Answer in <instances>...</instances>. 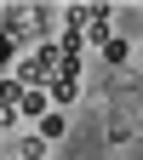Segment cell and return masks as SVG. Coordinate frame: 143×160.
I'll use <instances>...</instances> for the list:
<instances>
[{"mask_svg":"<svg viewBox=\"0 0 143 160\" xmlns=\"http://www.w3.org/2000/svg\"><path fill=\"white\" fill-rule=\"evenodd\" d=\"M29 34H34V17H29V6H6V12H0V40L23 46Z\"/></svg>","mask_w":143,"mask_h":160,"instance_id":"obj_1","label":"cell"},{"mask_svg":"<svg viewBox=\"0 0 143 160\" xmlns=\"http://www.w3.org/2000/svg\"><path fill=\"white\" fill-rule=\"evenodd\" d=\"M23 80H17V74H0V114H17V109H23Z\"/></svg>","mask_w":143,"mask_h":160,"instance_id":"obj_2","label":"cell"},{"mask_svg":"<svg viewBox=\"0 0 143 160\" xmlns=\"http://www.w3.org/2000/svg\"><path fill=\"white\" fill-rule=\"evenodd\" d=\"M74 97H80V80H63V74H57L52 86H46V103H52V109H69Z\"/></svg>","mask_w":143,"mask_h":160,"instance_id":"obj_3","label":"cell"},{"mask_svg":"<svg viewBox=\"0 0 143 160\" xmlns=\"http://www.w3.org/2000/svg\"><path fill=\"white\" fill-rule=\"evenodd\" d=\"M34 137H40V143H57V137H63V114H57V109L40 114V120H34Z\"/></svg>","mask_w":143,"mask_h":160,"instance_id":"obj_4","label":"cell"},{"mask_svg":"<svg viewBox=\"0 0 143 160\" xmlns=\"http://www.w3.org/2000/svg\"><path fill=\"white\" fill-rule=\"evenodd\" d=\"M86 23H92V6H69L63 12V34H86Z\"/></svg>","mask_w":143,"mask_h":160,"instance_id":"obj_5","label":"cell"},{"mask_svg":"<svg viewBox=\"0 0 143 160\" xmlns=\"http://www.w3.org/2000/svg\"><path fill=\"white\" fill-rule=\"evenodd\" d=\"M46 109H52V103H46V86H29V92H23V114H29V120H40Z\"/></svg>","mask_w":143,"mask_h":160,"instance_id":"obj_6","label":"cell"},{"mask_svg":"<svg viewBox=\"0 0 143 160\" xmlns=\"http://www.w3.org/2000/svg\"><path fill=\"white\" fill-rule=\"evenodd\" d=\"M103 57H109V63H126V57H132V46H126V40H109V46H103Z\"/></svg>","mask_w":143,"mask_h":160,"instance_id":"obj_7","label":"cell"},{"mask_svg":"<svg viewBox=\"0 0 143 160\" xmlns=\"http://www.w3.org/2000/svg\"><path fill=\"white\" fill-rule=\"evenodd\" d=\"M23 160H46V143H40V137H23V149H17Z\"/></svg>","mask_w":143,"mask_h":160,"instance_id":"obj_8","label":"cell"},{"mask_svg":"<svg viewBox=\"0 0 143 160\" xmlns=\"http://www.w3.org/2000/svg\"><path fill=\"white\" fill-rule=\"evenodd\" d=\"M12 57H17V46H12V40H0V74H12Z\"/></svg>","mask_w":143,"mask_h":160,"instance_id":"obj_9","label":"cell"}]
</instances>
